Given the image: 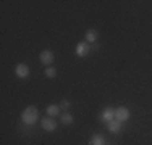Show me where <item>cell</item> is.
Returning <instances> with one entry per match:
<instances>
[{
  "label": "cell",
  "mask_w": 152,
  "mask_h": 145,
  "mask_svg": "<svg viewBox=\"0 0 152 145\" xmlns=\"http://www.w3.org/2000/svg\"><path fill=\"white\" fill-rule=\"evenodd\" d=\"M89 44L88 42H79L78 45H76V55L78 57H86L89 53Z\"/></svg>",
  "instance_id": "obj_4"
},
{
  "label": "cell",
  "mask_w": 152,
  "mask_h": 145,
  "mask_svg": "<svg viewBox=\"0 0 152 145\" xmlns=\"http://www.w3.org/2000/svg\"><path fill=\"white\" fill-rule=\"evenodd\" d=\"M41 124H42V129L47 130V132H52V130H55V129H57V123H55V119H50L49 116L42 119Z\"/></svg>",
  "instance_id": "obj_2"
},
{
  "label": "cell",
  "mask_w": 152,
  "mask_h": 145,
  "mask_svg": "<svg viewBox=\"0 0 152 145\" xmlns=\"http://www.w3.org/2000/svg\"><path fill=\"white\" fill-rule=\"evenodd\" d=\"M60 107L63 108V110H68V108H70V102H68V100H63V102H61Z\"/></svg>",
  "instance_id": "obj_14"
},
{
  "label": "cell",
  "mask_w": 152,
  "mask_h": 145,
  "mask_svg": "<svg viewBox=\"0 0 152 145\" xmlns=\"http://www.w3.org/2000/svg\"><path fill=\"white\" fill-rule=\"evenodd\" d=\"M115 119L117 121H128L129 119V111L126 110V108H118V110H115Z\"/></svg>",
  "instance_id": "obj_3"
},
{
  "label": "cell",
  "mask_w": 152,
  "mask_h": 145,
  "mask_svg": "<svg viewBox=\"0 0 152 145\" xmlns=\"http://www.w3.org/2000/svg\"><path fill=\"white\" fill-rule=\"evenodd\" d=\"M105 144V140H104V137L102 136H92V139H91V145H104Z\"/></svg>",
  "instance_id": "obj_11"
},
{
  "label": "cell",
  "mask_w": 152,
  "mask_h": 145,
  "mask_svg": "<svg viewBox=\"0 0 152 145\" xmlns=\"http://www.w3.org/2000/svg\"><path fill=\"white\" fill-rule=\"evenodd\" d=\"M47 115H49L50 118L58 116L60 115V107L58 105H49V107H47Z\"/></svg>",
  "instance_id": "obj_8"
},
{
  "label": "cell",
  "mask_w": 152,
  "mask_h": 145,
  "mask_svg": "<svg viewBox=\"0 0 152 145\" xmlns=\"http://www.w3.org/2000/svg\"><path fill=\"white\" fill-rule=\"evenodd\" d=\"M107 126H108V130H110V132H118V130H120V121H117V119L107 123Z\"/></svg>",
  "instance_id": "obj_9"
},
{
  "label": "cell",
  "mask_w": 152,
  "mask_h": 145,
  "mask_svg": "<svg viewBox=\"0 0 152 145\" xmlns=\"http://www.w3.org/2000/svg\"><path fill=\"white\" fill-rule=\"evenodd\" d=\"M39 58H41V61L45 65V66H49V65L53 61V53L50 52V50H44V52H41Z\"/></svg>",
  "instance_id": "obj_5"
},
{
  "label": "cell",
  "mask_w": 152,
  "mask_h": 145,
  "mask_svg": "<svg viewBox=\"0 0 152 145\" xmlns=\"http://www.w3.org/2000/svg\"><path fill=\"white\" fill-rule=\"evenodd\" d=\"M86 41L89 42H96L97 41V31H94V29H89L88 32H86Z\"/></svg>",
  "instance_id": "obj_10"
},
{
  "label": "cell",
  "mask_w": 152,
  "mask_h": 145,
  "mask_svg": "<svg viewBox=\"0 0 152 145\" xmlns=\"http://www.w3.org/2000/svg\"><path fill=\"white\" fill-rule=\"evenodd\" d=\"M71 123H73V116L71 115H68V113L61 115V124H71Z\"/></svg>",
  "instance_id": "obj_12"
},
{
  "label": "cell",
  "mask_w": 152,
  "mask_h": 145,
  "mask_svg": "<svg viewBox=\"0 0 152 145\" xmlns=\"http://www.w3.org/2000/svg\"><path fill=\"white\" fill-rule=\"evenodd\" d=\"M15 72H16V76H18V78H28V76H29V68H28V65L20 63V65L16 66Z\"/></svg>",
  "instance_id": "obj_6"
},
{
  "label": "cell",
  "mask_w": 152,
  "mask_h": 145,
  "mask_svg": "<svg viewBox=\"0 0 152 145\" xmlns=\"http://www.w3.org/2000/svg\"><path fill=\"white\" fill-rule=\"evenodd\" d=\"M21 119H23V123H24V124H28V126L36 124V121L39 119V111H37V108H36V107H28L26 110L23 111Z\"/></svg>",
  "instance_id": "obj_1"
},
{
  "label": "cell",
  "mask_w": 152,
  "mask_h": 145,
  "mask_svg": "<svg viewBox=\"0 0 152 145\" xmlns=\"http://www.w3.org/2000/svg\"><path fill=\"white\" fill-rule=\"evenodd\" d=\"M55 74H57V71H55V68H45V76L47 78H55Z\"/></svg>",
  "instance_id": "obj_13"
},
{
  "label": "cell",
  "mask_w": 152,
  "mask_h": 145,
  "mask_svg": "<svg viewBox=\"0 0 152 145\" xmlns=\"http://www.w3.org/2000/svg\"><path fill=\"white\" fill-rule=\"evenodd\" d=\"M113 118H115V111H113V108H107V110L102 113V121H105V123L113 121Z\"/></svg>",
  "instance_id": "obj_7"
}]
</instances>
